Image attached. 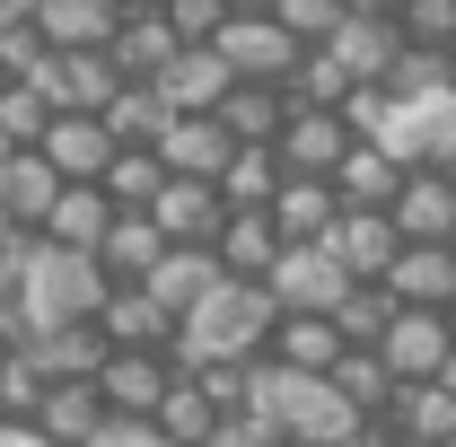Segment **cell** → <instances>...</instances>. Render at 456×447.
I'll list each match as a JSON object with an SVG mask.
<instances>
[{"mask_svg":"<svg viewBox=\"0 0 456 447\" xmlns=\"http://www.w3.org/2000/svg\"><path fill=\"white\" fill-rule=\"evenodd\" d=\"M273 325H281V307H273V289L264 280H220L167 342V369L175 378H202V369H255V360H273Z\"/></svg>","mask_w":456,"mask_h":447,"instance_id":"6da1fadb","label":"cell"},{"mask_svg":"<svg viewBox=\"0 0 456 447\" xmlns=\"http://www.w3.org/2000/svg\"><path fill=\"white\" fill-rule=\"evenodd\" d=\"M9 264H18V316H27V342L61 334V325H97L106 298H114L106 264H97V255H70V246H53V237H18Z\"/></svg>","mask_w":456,"mask_h":447,"instance_id":"7a4b0ae2","label":"cell"},{"mask_svg":"<svg viewBox=\"0 0 456 447\" xmlns=\"http://www.w3.org/2000/svg\"><path fill=\"white\" fill-rule=\"evenodd\" d=\"M246 421H264L281 447H351L360 439V412L334 394V378H298L281 360H255V378H246Z\"/></svg>","mask_w":456,"mask_h":447,"instance_id":"3957f363","label":"cell"},{"mask_svg":"<svg viewBox=\"0 0 456 447\" xmlns=\"http://www.w3.org/2000/svg\"><path fill=\"white\" fill-rule=\"evenodd\" d=\"M211 53L228 61V79H237V88H289V79H298V61H307V45L289 36L281 18H228L220 36H211Z\"/></svg>","mask_w":456,"mask_h":447,"instance_id":"277c9868","label":"cell"},{"mask_svg":"<svg viewBox=\"0 0 456 447\" xmlns=\"http://www.w3.org/2000/svg\"><path fill=\"white\" fill-rule=\"evenodd\" d=\"M378 360H387V378L395 386H439L456 360V325L448 316H430V307H395V325L378 342Z\"/></svg>","mask_w":456,"mask_h":447,"instance_id":"5b68a950","label":"cell"},{"mask_svg":"<svg viewBox=\"0 0 456 447\" xmlns=\"http://www.w3.org/2000/svg\"><path fill=\"white\" fill-rule=\"evenodd\" d=\"M264 289H273V307H281V316H334L360 280L334 264V246H281V264H273Z\"/></svg>","mask_w":456,"mask_h":447,"instance_id":"8992f818","label":"cell"},{"mask_svg":"<svg viewBox=\"0 0 456 447\" xmlns=\"http://www.w3.org/2000/svg\"><path fill=\"white\" fill-rule=\"evenodd\" d=\"M351 150H360V141H351V123H342V114H316V106H289L281 141H273V158H281L289 175H325V184L342 175Z\"/></svg>","mask_w":456,"mask_h":447,"instance_id":"52a82bcc","label":"cell"},{"mask_svg":"<svg viewBox=\"0 0 456 447\" xmlns=\"http://www.w3.org/2000/svg\"><path fill=\"white\" fill-rule=\"evenodd\" d=\"M387 220H395L403 246H456V175L448 167H412Z\"/></svg>","mask_w":456,"mask_h":447,"instance_id":"ba28073f","label":"cell"},{"mask_svg":"<svg viewBox=\"0 0 456 447\" xmlns=\"http://www.w3.org/2000/svg\"><path fill=\"white\" fill-rule=\"evenodd\" d=\"M53 202H61V175H53L45 150H9V158H0V211H9L18 237H45Z\"/></svg>","mask_w":456,"mask_h":447,"instance_id":"9c48e42d","label":"cell"},{"mask_svg":"<svg viewBox=\"0 0 456 447\" xmlns=\"http://www.w3.org/2000/svg\"><path fill=\"white\" fill-rule=\"evenodd\" d=\"M325 53L351 70V88H387V79H395V61H403V27H395V18H360V9H351V18L334 27V45H325Z\"/></svg>","mask_w":456,"mask_h":447,"instance_id":"30bf717a","label":"cell"},{"mask_svg":"<svg viewBox=\"0 0 456 447\" xmlns=\"http://www.w3.org/2000/svg\"><path fill=\"white\" fill-rule=\"evenodd\" d=\"M167 386H175L167 351H114L106 369H97V394H106V412H132V421H159Z\"/></svg>","mask_w":456,"mask_h":447,"instance_id":"8fae6325","label":"cell"},{"mask_svg":"<svg viewBox=\"0 0 456 447\" xmlns=\"http://www.w3.org/2000/svg\"><path fill=\"white\" fill-rule=\"evenodd\" d=\"M228 158H237V141H228L220 114H175L167 141H159V167H167V175H193V184H220Z\"/></svg>","mask_w":456,"mask_h":447,"instance_id":"7c38bea8","label":"cell"},{"mask_svg":"<svg viewBox=\"0 0 456 447\" xmlns=\"http://www.w3.org/2000/svg\"><path fill=\"white\" fill-rule=\"evenodd\" d=\"M184 53V36L167 27V9H141V18H123L114 27V45H106V61L123 70V88H159V70Z\"/></svg>","mask_w":456,"mask_h":447,"instance_id":"4fadbf2b","label":"cell"},{"mask_svg":"<svg viewBox=\"0 0 456 447\" xmlns=\"http://www.w3.org/2000/svg\"><path fill=\"white\" fill-rule=\"evenodd\" d=\"M325 246H334V264L360 280V289H378V280L395 272V255H403V237H395L387 211H342V228L325 237Z\"/></svg>","mask_w":456,"mask_h":447,"instance_id":"5bb4252c","label":"cell"},{"mask_svg":"<svg viewBox=\"0 0 456 447\" xmlns=\"http://www.w3.org/2000/svg\"><path fill=\"white\" fill-rule=\"evenodd\" d=\"M159 237L167 246H220V228H228V202H220V184H193V175H167V193H159Z\"/></svg>","mask_w":456,"mask_h":447,"instance_id":"9a60e30c","label":"cell"},{"mask_svg":"<svg viewBox=\"0 0 456 447\" xmlns=\"http://www.w3.org/2000/svg\"><path fill=\"white\" fill-rule=\"evenodd\" d=\"M395 307H430V316H448L456 307V246H403L395 272L378 280Z\"/></svg>","mask_w":456,"mask_h":447,"instance_id":"2e32d148","label":"cell"},{"mask_svg":"<svg viewBox=\"0 0 456 447\" xmlns=\"http://www.w3.org/2000/svg\"><path fill=\"white\" fill-rule=\"evenodd\" d=\"M114 27H123L114 0H36V36H45L53 53H106Z\"/></svg>","mask_w":456,"mask_h":447,"instance_id":"e0dca14e","label":"cell"},{"mask_svg":"<svg viewBox=\"0 0 456 447\" xmlns=\"http://www.w3.org/2000/svg\"><path fill=\"white\" fill-rule=\"evenodd\" d=\"M228 88H237V79H228V61L211 53V45H184V53L159 70V97H167V114H220V106H228Z\"/></svg>","mask_w":456,"mask_h":447,"instance_id":"ac0fdd59","label":"cell"},{"mask_svg":"<svg viewBox=\"0 0 456 447\" xmlns=\"http://www.w3.org/2000/svg\"><path fill=\"white\" fill-rule=\"evenodd\" d=\"M45 158H53L61 184H106V167H114V132L97 123V114H61L53 132H45Z\"/></svg>","mask_w":456,"mask_h":447,"instance_id":"d6986e66","label":"cell"},{"mask_svg":"<svg viewBox=\"0 0 456 447\" xmlns=\"http://www.w3.org/2000/svg\"><path fill=\"white\" fill-rule=\"evenodd\" d=\"M97 264H106L114 289H141V280L167 264V237H159V220H150V211H114L106 246H97Z\"/></svg>","mask_w":456,"mask_h":447,"instance_id":"ffe728a7","label":"cell"},{"mask_svg":"<svg viewBox=\"0 0 456 447\" xmlns=\"http://www.w3.org/2000/svg\"><path fill=\"white\" fill-rule=\"evenodd\" d=\"M220 280H228V272H220V255H211V246H167V264L141 280V289H150V298L167 307L175 325H184V316H193V307H202Z\"/></svg>","mask_w":456,"mask_h":447,"instance_id":"44dd1931","label":"cell"},{"mask_svg":"<svg viewBox=\"0 0 456 447\" xmlns=\"http://www.w3.org/2000/svg\"><path fill=\"white\" fill-rule=\"evenodd\" d=\"M273 228H281V246H325L342 228V193L325 175H289L281 202H273Z\"/></svg>","mask_w":456,"mask_h":447,"instance_id":"7402d4cb","label":"cell"},{"mask_svg":"<svg viewBox=\"0 0 456 447\" xmlns=\"http://www.w3.org/2000/svg\"><path fill=\"white\" fill-rule=\"evenodd\" d=\"M387 430H395V447H448L456 439V394L448 386H395Z\"/></svg>","mask_w":456,"mask_h":447,"instance_id":"603a6c76","label":"cell"},{"mask_svg":"<svg viewBox=\"0 0 456 447\" xmlns=\"http://www.w3.org/2000/svg\"><path fill=\"white\" fill-rule=\"evenodd\" d=\"M97 334H106L114 351H167V342H175V316L150 298V289H114L106 316H97Z\"/></svg>","mask_w":456,"mask_h":447,"instance_id":"cb8c5ba5","label":"cell"},{"mask_svg":"<svg viewBox=\"0 0 456 447\" xmlns=\"http://www.w3.org/2000/svg\"><path fill=\"white\" fill-rule=\"evenodd\" d=\"M342 351H351V342L334 334V316H281V325H273V360L298 369V378H334Z\"/></svg>","mask_w":456,"mask_h":447,"instance_id":"d4e9b609","label":"cell"},{"mask_svg":"<svg viewBox=\"0 0 456 447\" xmlns=\"http://www.w3.org/2000/svg\"><path fill=\"white\" fill-rule=\"evenodd\" d=\"M281 184H289V167L273 158V150H237V158H228V175H220V202H228V220H246V211H264V220H273Z\"/></svg>","mask_w":456,"mask_h":447,"instance_id":"484cf974","label":"cell"},{"mask_svg":"<svg viewBox=\"0 0 456 447\" xmlns=\"http://www.w3.org/2000/svg\"><path fill=\"white\" fill-rule=\"evenodd\" d=\"M334 193H342V211H395V193H403V167L387 158V150H378V141H360V150L342 158Z\"/></svg>","mask_w":456,"mask_h":447,"instance_id":"4316f807","label":"cell"},{"mask_svg":"<svg viewBox=\"0 0 456 447\" xmlns=\"http://www.w3.org/2000/svg\"><path fill=\"white\" fill-rule=\"evenodd\" d=\"M211 255H220L228 280H273V264H281V228L264 220V211H246V220L220 228V246H211Z\"/></svg>","mask_w":456,"mask_h":447,"instance_id":"83f0119b","label":"cell"},{"mask_svg":"<svg viewBox=\"0 0 456 447\" xmlns=\"http://www.w3.org/2000/svg\"><path fill=\"white\" fill-rule=\"evenodd\" d=\"M106 228H114V202L97 193V184H61L53 220H45V237H53V246H70V255H97V246H106Z\"/></svg>","mask_w":456,"mask_h":447,"instance_id":"f1b7e54d","label":"cell"},{"mask_svg":"<svg viewBox=\"0 0 456 447\" xmlns=\"http://www.w3.org/2000/svg\"><path fill=\"white\" fill-rule=\"evenodd\" d=\"M36 430H45V447H88L106 430V394L97 386H53L36 403Z\"/></svg>","mask_w":456,"mask_h":447,"instance_id":"f546056e","label":"cell"},{"mask_svg":"<svg viewBox=\"0 0 456 447\" xmlns=\"http://www.w3.org/2000/svg\"><path fill=\"white\" fill-rule=\"evenodd\" d=\"M220 123H228V141H237V150H273V141H281V123H289V88H228Z\"/></svg>","mask_w":456,"mask_h":447,"instance_id":"4dcf8cb0","label":"cell"},{"mask_svg":"<svg viewBox=\"0 0 456 447\" xmlns=\"http://www.w3.org/2000/svg\"><path fill=\"white\" fill-rule=\"evenodd\" d=\"M220 421H237V412H220V403L193 386V378H175L167 403H159V430H167V447H211V439H220Z\"/></svg>","mask_w":456,"mask_h":447,"instance_id":"1f68e13d","label":"cell"},{"mask_svg":"<svg viewBox=\"0 0 456 447\" xmlns=\"http://www.w3.org/2000/svg\"><path fill=\"white\" fill-rule=\"evenodd\" d=\"M97 123L114 132V150H159L175 114H167V97H159V88H123V97H114L106 114H97Z\"/></svg>","mask_w":456,"mask_h":447,"instance_id":"d6a6232c","label":"cell"},{"mask_svg":"<svg viewBox=\"0 0 456 447\" xmlns=\"http://www.w3.org/2000/svg\"><path fill=\"white\" fill-rule=\"evenodd\" d=\"M106 193L114 211H159V193H167V167H159V150H114V167H106Z\"/></svg>","mask_w":456,"mask_h":447,"instance_id":"836d02e7","label":"cell"},{"mask_svg":"<svg viewBox=\"0 0 456 447\" xmlns=\"http://www.w3.org/2000/svg\"><path fill=\"white\" fill-rule=\"evenodd\" d=\"M61 114L45 88H27V79H9L0 88V150H45V132H53Z\"/></svg>","mask_w":456,"mask_h":447,"instance_id":"e575fe53","label":"cell"},{"mask_svg":"<svg viewBox=\"0 0 456 447\" xmlns=\"http://www.w3.org/2000/svg\"><path fill=\"white\" fill-rule=\"evenodd\" d=\"M334 394L360 412V421H387V403H395V378H387V360H378V351H342Z\"/></svg>","mask_w":456,"mask_h":447,"instance_id":"d590c367","label":"cell"},{"mask_svg":"<svg viewBox=\"0 0 456 447\" xmlns=\"http://www.w3.org/2000/svg\"><path fill=\"white\" fill-rule=\"evenodd\" d=\"M351 97H360V88H351V70H342V61L325 53V45L298 61V79H289V106H316V114H342Z\"/></svg>","mask_w":456,"mask_h":447,"instance_id":"8d00e7d4","label":"cell"},{"mask_svg":"<svg viewBox=\"0 0 456 447\" xmlns=\"http://www.w3.org/2000/svg\"><path fill=\"white\" fill-rule=\"evenodd\" d=\"M439 88H456V61L430 53V45H403L395 79H387V97H395V106H421V97H439Z\"/></svg>","mask_w":456,"mask_h":447,"instance_id":"74e56055","label":"cell"},{"mask_svg":"<svg viewBox=\"0 0 456 447\" xmlns=\"http://www.w3.org/2000/svg\"><path fill=\"white\" fill-rule=\"evenodd\" d=\"M387 325H395V298H387V289H351V298L334 307V334L351 342V351H378Z\"/></svg>","mask_w":456,"mask_h":447,"instance_id":"f35d334b","label":"cell"},{"mask_svg":"<svg viewBox=\"0 0 456 447\" xmlns=\"http://www.w3.org/2000/svg\"><path fill=\"white\" fill-rule=\"evenodd\" d=\"M273 18H281L289 36H298V45L316 53V45H334V27H342V18H351V0H281Z\"/></svg>","mask_w":456,"mask_h":447,"instance_id":"ab89813d","label":"cell"},{"mask_svg":"<svg viewBox=\"0 0 456 447\" xmlns=\"http://www.w3.org/2000/svg\"><path fill=\"white\" fill-rule=\"evenodd\" d=\"M403 45H430V53H448L456 45V0H403Z\"/></svg>","mask_w":456,"mask_h":447,"instance_id":"60d3db41","label":"cell"},{"mask_svg":"<svg viewBox=\"0 0 456 447\" xmlns=\"http://www.w3.org/2000/svg\"><path fill=\"white\" fill-rule=\"evenodd\" d=\"M45 394H53V386H45V369H36L27 351L0 369V412H9V421H36V403H45Z\"/></svg>","mask_w":456,"mask_h":447,"instance_id":"b9f144b4","label":"cell"},{"mask_svg":"<svg viewBox=\"0 0 456 447\" xmlns=\"http://www.w3.org/2000/svg\"><path fill=\"white\" fill-rule=\"evenodd\" d=\"M45 53H53V45L36 36V18H0V79H27Z\"/></svg>","mask_w":456,"mask_h":447,"instance_id":"7bdbcfd3","label":"cell"},{"mask_svg":"<svg viewBox=\"0 0 456 447\" xmlns=\"http://www.w3.org/2000/svg\"><path fill=\"white\" fill-rule=\"evenodd\" d=\"M228 18H237L228 0H167V27L184 36V45H211V36H220Z\"/></svg>","mask_w":456,"mask_h":447,"instance_id":"ee69618b","label":"cell"},{"mask_svg":"<svg viewBox=\"0 0 456 447\" xmlns=\"http://www.w3.org/2000/svg\"><path fill=\"white\" fill-rule=\"evenodd\" d=\"M88 447H167V430H159V421H132V412H106V430Z\"/></svg>","mask_w":456,"mask_h":447,"instance_id":"f6af8a7d","label":"cell"},{"mask_svg":"<svg viewBox=\"0 0 456 447\" xmlns=\"http://www.w3.org/2000/svg\"><path fill=\"white\" fill-rule=\"evenodd\" d=\"M211 447H281V439H273L264 421H246V412H237V421H220V439H211Z\"/></svg>","mask_w":456,"mask_h":447,"instance_id":"bcb514c9","label":"cell"},{"mask_svg":"<svg viewBox=\"0 0 456 447\" xmlns=\"http://www.w3.org/2000/svg\"><path fill=\"white\" fill-rule=\"evenodd\" d=\"M0 447H45V430L36 421H0Z\"/></svg>","mask_w":456,"mask_h":447,"instance_id":"7dc6e473","label":"cell"},{"mask_svg":"<svg viewBox=\"0 0 456 447\" xmlns=\"http://www.w3.org/2000/svg\"><path fill=\"white\" fill-rule=\"evenodd\" d=\"M360 18H403V0H351Z\"/></svg>","mask_w":456,"mask_h":447,"instance_id":"c3c4849f","label":"cell"},{"mask_svg":"<svg viewBox=\"0 0 456 447\" xmlns=\"http://www.w3.org/2000/svg\"><path fill=\"white\" fill-rule=\"evenodd\" d=\"M0 307H18V264L0 255Z\"/></svg>","mask_w":456,"mask_h":447,"instance_id":"681fc988","label":"cell"},{"mask_svg":"<svg viewBox=\"0 0 456 447\" xmlns=\"http://www.w3.org/2000/svg\"><path fill=\"white\" fill-rule=\"evenodd\" d=\"M228 9H237V18H273L281 0H228Z\"/></svg>","mask_w":456,"mask_h":447,"instance_id":"f907efd6","label":"cell"},{"mask_svg":"<svg viewBox=\"0 0 456 447\" xmlns=\"http://www.w3.org/2000/svg\"><path fill=\"white\" fill-rule=\"evenodd\" d=\"M114 9H123V18H141V9H167V0H114Z\"/></svg>","mask_w":456,"mask_h":447,"instance_id":"816d5d0a","label":"cell"},{"mask_svg":"<svg viewBox=\"0 0 456 447\" xmlns=\"http://www.w3.org/2000/svg\"><path fill=\"white\" fill-rule=\"evenodd\" d=\"M9 246H18V228H9V211H0V255H9Z\"/></svg>","mask_w":456,"mask_h":447,"instance_id":"f5cc1de1","label":"cell"},{"mask_svg":"<svg viewBox=\"0 0 456 447\" xmlns=\"http://www.w3.org/2000/svg\"><path fill=\"white\" fill-rule=\"evenodd\" d=\"M9 360H18V351H9V334H0V369H9Z\"/></svg>","mask_w":456,"mask_h":447,"instance_id":"db71d44e","label":"cell"},{"mask_svg":"<svg viewBox=\"0 0 456 447\" xmlns=\"http://www.w3.org/2000/svg\"><path fill=\"white\" fill-rule=\"evenodd\" d=\"M439 386H448V394H456V360H448V378H439Z\"/></svg>","mask_w":456,"mask_h":447,"instance_id":"11a10c76","label":"cell"},{"mask_svg":"<svg viewBox=\"0 0 456 447\" xmlns=\"http://www.w3.org/2000/svg\"><path fill=\"white\" fill-rule=\"evenodd\" d=\"M448 325H456V307H448Z\"/></svg>","mask_w":456,"mask_h":447,"instance_id":"9f6ffc18","label":"cell"},{"mask_svg":"<svg viewBox=\"0 0 456 447\" xmlns=\"http://www.w3.org/2000/svg\"><path fill=\"white\" fill-rule=\"evenodd\" d=\"M448 61H456V45H448Z\"/></svg>","mask_w":456,"mask_h":447,"instance_id":"6f0895ef","label":"cell"},{"mask_svg":"<svg viewBox=\"0 0 456 447\" xmlns=\"http://www.w3.org/2000/svg\"><path fill=\"white\" fill-rule=\"evenodd\" d=\"M0 158H9V150H0Z\"/></svg>","mask_w":456,"mask_h":447,"instance_id":"680465c9","label":"cell"},{"mask_svg":"<svg viewBox=\"0 0 456 447\" xmlns=\"http://www.w3.org/2000/svg\"><path fill=\"white\" fill-rule=\"evenodd\" d=\"M0 421H9V412H0Z\"/></svg>","mask_w":456,"mask_h":447,"instance_id":"91938a15","label":"cell"},{"mask_svg":"<svg viewBox=\"0 0 456 447\" xmlns=\"http://www.w3.org/2000/svg\"><path fill=\"white\" fill-rule=\"evenodd\" d=\"M0 88H9V79H0Z\"/></svg>","mask_w":456,"mask_h":447,"instance_id":"94428289","label":"cell"},{"mask_svg":"<svg viewBox=\"0 0 456 447\" xmlns=\"http://www.w3.org/2000/svg\"><path fill=\"white\" fill-rule=\"evenodd\" d=\"M448 175H456V167H448Z\"/></svg>","mask_w":456,"mask_h":447,"instance_id":"6125c7cd","label":"cell"},{"mask_svg":"<svg viewBox=\"0 0 456 447\" xmlns=\"http://www.w3.org/2000/svg\"><path fill=\"white\" fill-rule=\"evenodd\" d=\"M448 447H456V439H448Z\"/></svg>","mask_w":456,"mask_h":447,"instance_id":"be15d7a7","label":"cell"}]
</instances>
